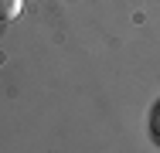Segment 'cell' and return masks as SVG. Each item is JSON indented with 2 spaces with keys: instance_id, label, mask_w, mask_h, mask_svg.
<instances>
[{
  "instance_id": "7a4b0ae2",
  "label": "cell",
  "mask_w": 160,
  "mask_h": 153,
  "mask_svg": "<svg viewBox=\"0 0 160 153\" xmlns=\"http://www.w3.org/2000/svg\"><path fill=\"white\" fill-rule=\"evenodd\" d=\"M153 129H157V136H160V112H157V119H153Z\"/></svg>"
},
{
  "instance_id": "6da1fadb",
  "label": "cell",
  "mask_w": 160,
  "mask_h": 153,
  "mask_svg": "<svg viewBox=\"0 0 160 153\" xmlns=\"http://www.w3.org/2000/svg\"><path fill=\"white\" fill-rule=\"evenodd\" d=\"M24 10V0H0V21H14Z\"/></svg>"
}]
</instances>
